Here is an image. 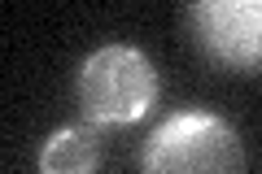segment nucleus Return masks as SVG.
Listing matches in <instances>:
<instances>
[{
	"instance_id": "3",
	"label": "nucleus",
	"mask_w": 262,
	"mask_h": 174,
	"mask_svg": "<svg viewBox=\"0 0 262 174\" xmlns=\"http://www.w3.org/2000/svg\"><path fill=\"white\" fill-rule=\"evenodd\" d=\"M184 31L219 70H262V0H196L184 9Z\"/></svg>"
},
{
	"instance_id": "1",
	"label": "nucleus",
	"mask_w": 262,
	"mask_h": 174,
	"mask_svg": "<svg viewBox=\"0 0 262 174\" xmlns=\"http://www.w3.org/2000/svg\"><path fill=\"white\" fill-rule=\"evenodd\" d=\"M79 113L88 127H131L158 101V70L131 44H101L79 65Z\"/></svg>"
},
{
	"instance_id": "2",
	"label": "nucleus",
	"mask_w": 262,
	"mask_h": 174,
	"mask_svg": "<svg viewBox=\"0 0 262 174\" xmlns=\"http://www.w3.org/2000/svg\"><path fill=\"white\" fill-rule=\"evenodd\" d=\"M144 174H249L236 127L219 113H170L144 144Z\"/></svg>"
},
{
	"instance_id": "4",
	"label": "nucleus",
	"mask_w": 262,
	"mask_h": 174,
	"mask_svg": "<svg viewBox=\"0 0 262 174\" xmlns=\"http://www.w3.org/2000/svg\"><path fill=\"white\" fill-rule=\"evenodd\" d=\"M96 165H101V139L88 122L53 131L39 148V174H96Z\"/></svg>"
}]
</instances>
